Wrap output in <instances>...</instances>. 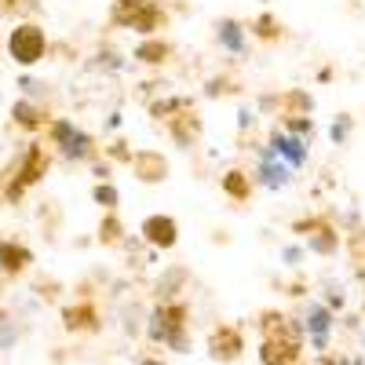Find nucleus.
<instances>
[{
    "label": "nucleus",
    "mask_w": 365,
    "mask_h": 365,
    "mask_svg": "<svg viewBox=\"0 0 365 365\" xmlns=\"http://www.w3.org/2000/svg\"><path fill=\"white\" fill-rule=\"evenodd\" d=\"M282 128L289 132V135H296V139H314V117L311 113H299V117H285L282 120Z\"/></svg>",
    "instance_id": "cd10ccee"
},
{
    "label": "nucleus",
    "mask_w": 365,
    "mask_h": 365,
    "mask_svg": "<svg viewBox=\"0 0 365 365\" xmlns=\"http://www.w3.org/2000/svg\"><path fill=\"white\" fill-rule=\"evenodd\" d=\"M172 55H175V48H172V41H165L161 34H154V37H143L135 48H132V58L139 66H150V70H161V66H168L172 63Z\"/></svg>",
    "instance_id": "dca6fc26"
},
{
    "label": "nucleus",
    "mask_w": 365,
    "mask_h": 365,
    "mask_svg": "<svg viewBox=\"0 0 365 365\" xmlns=\"http://www.w3.org/2000/svg\"><path fill=\"white\" fill-rule=\"evenodd\" d=\"M182 282H187V270H179V267L168 270L165 278L158 282V299H175V289H179Z\"/></svg>",
    "instance_id": "c85d7f7f"
},
{
    "label": "nucleus",
    "mask_w": 365,
    "mask_h": 365,
    "mask_svg": "<svg viewBox=\"0 0 365 365\" xmlns=\"http://www.w3.org/2000/svg\"><path fill=\"white\" fill-rule=\"evenodd\" d=\"M99 322L103 318H99V311H96V303H91V299H81V303H73V307L63 311V325L70 332H96Z\"/></svg>",
    "instance_id": "aec40b11"
},
{
    "label": "nucleus",
    "mask_w": 365,
    "mask_h": 365,
    "mask_svg": "<svg viewBox=\"0 0 365 365\" xmlns=\"http://www.w3.org/2000/svg\"><path fill=\"white\" fill-rule=\"evenodd\" d=\"M303 354V340L292 336H263L259 344V365H296Z\"/></svg>",
    "instance_id": "4468645a"
},
{
    "label": "nucleus",
    "mask_w": 365,
    "mask_h": 365,
    "mask_svg": "<svg viewBox=\"0 0 365 365\" xmlns=\"http://www.w3.org/2000/svg\"><path fill=\"white\" fill-rule=\"evenodd\" d=\"M165 26H168V11L158 4V0H146L143 11H139V19L132 22V34H139V37H154V34H161Z\"/></svg>",
    "instance_id": "412c9836"
},
{
    "label": "nucleus",
    "mask_w": 365,
    "mask_h": 365,
    "mask_svg": "<svg viewBox=\"0 0 365 365\" xmlns=\"http://www.w3.org/2000/svg\"><path fill=\"white\" fill-rule=\"evenodd\" d=\"M161 128L168 132V139H172L179 150H194V146L201 143V135H205V120H201V113L194 110V103H187V106H179Z\"/></svg>",
    "instance_id": "0eeeda50"
},
{
    "label": "nucleus",
    "mask_w": 365,
    "mask_h": 365,
    "mask_svg": "<svg viewBox=\"0 0 365 365\" xmlns=\"http://www.w3.org/2000/svg\"><path fill=\"white\" fill-rule=\"evenodd\" d=\"M26 4V0H0V8H4V11H15V8H22Z\"/></svg>",
    "instance_id": "72a5a7b5"
},
{
    "label": "nucleus",
    "mask_w": 365,
    "mask_h": 365,
    "mask_svg": "<svg viewBox=\"0 0 365 365\" xmlns=\"http://www.w3.org/2000/svg\"><path fill=\"white\" fill-rule=\"evenodd\" d=\"M44 139H48V146L55 150V154L63 161H70V165H91L103 154L99 139L91 132H84L81 125H73L70 117H51L48 128H44Z\"/></svg>",
    "instance_id": "f03ea898"
},
{
    "label": "nucleus",
    "mask_w": 365,
    "mask_h": 365,
    "mask_svg": "<svg viewBox=\"0 0 365 365\" xmlns=\"http://www.w3.org/2000/svg\"><path fill=\"white\" fill-rule=\"evenodd\" d=\"M146 340L154 347H168L175 354L190 351V311L182 299H158L146 314Z\"/></svg>",
    "instance_id": "f257e3e1"
},
{
    "label": "nucleus",
    "mask_w": 365,
    "mask_h": 365,
    "mask_svg": "<svg viewBox=\"0 0 365 365\" xmlns=\"http://www.w3.org/2000/svg\"><path fill=\"white\" fill-rule=\"evenodd\" d=\"M103 154H106L110 161H117V165H128V161H132V154H135V150L128 146V139H113L110 146H103Z\"/></svg>",
    "instance_id": "7c9ffc66"
},
{
    "label": "nucleus",
    "mask_w": 365,
    "mask_h": 365,
    "mask_svg": "<svg viewBox=\"0 0 365 365\" xmlns=\"http://www.w3.org/2000/svg\"><path fill=\"white\" fill-rule=\"evenodd\" d=\"M48 172H51V146H44V143H29L26 150H22V158H19V165H15V175L8 179V187H4V201L8 205H19L34 187H41V182L48 179Z\"/></svg>",
    "instance_id": "7ed1b4c3"
},
{
    "label": "nucleus",
    "mask_w": 365,
    "mask_h": 365,
    "mask_svg": "<svg viewBox=\"0 0 365 365\" xmlns=\"http://www.w3.org/2000/svg\"><path fill=\"white\" fill-rule=\"evenodd\" d=\"M292 234L296 237H303L307 241V249L314 252V256H336L340 252V245H344V237H340V227H336V220L329 216V212H314V216H299V220H292Z\"/></svg>",
    "instance_id": "39448f33"
},
{
    "label": "nucleus",
    "mask_w": 365,
    "mask_h": 365,
    "mask_svg": "<svg viewBox=\"0 0 365 365\" xmlns=\"http://www.w3.org/2000/svg\"><path fill=\"white\" fill-rule=\"evenodd\" d=\"M146 0H113L110 4V26L113 29H132V22L139 19Z\"/></svg>",
    "instance_id": "393cba45"
},
{
    "label": "nucleus",
    "mask_w": 365,
    "mask_h": 365,
    "mask_svg": "<svg viewBox=\"0 0 365 365\" xmlns=\"http://www.w3.org/2000/svg\"><path fill=\"white\" fill-rule=\"evenodd\" d=\"M15 340H19V325H15V318L0 311V351L15 347Z\"/></svg>",
    "instance_id": "2f4dec72"
},
{
    "label": "nucleus",
    "mask_w": 365,
    "mask_h": 365,
    "mask_svg": "<svg viewBox=\"0 0 365 365\" xmlns=\"http://www.w3.org/2000/svg\"><path fill=\"white\" fill-rule=\"evenodd\" d=\"M139 237L154 252H172L179 245V223L172 216H165V212H154V216H146L139 223Z\"/></svg>",
    "instance_id": "1a4fd4ad"
},
{
    "label": "nucleus",
    "mask_w": 365,
    "mask_h": 365,
    "mask_svg": "<svg viewBox=\"0 0 365 365\" xmlns=\"http://www.w3.org/2000/svg\"><path fill=\"white\" fill-rule=\"evenodd\" d=\"M91 201H96V205H99L103 212H113V208L120 205V190L113 187L110 179H99L96 187H91Z\"/></svg>",
    "instance_id": "a878e982"
},
{
    "label": "nucleus",
    "mask_w": 365,
    "mask_h": 365,
    "mask_svg": "<svg viewBox=\"0 0 365 365\" xmlns=\"http://www.w3.org/2000/svg\"><path fill=\"white\" fill-rule=\"evenodd\" d=\"M351 132H354V117L351 113H340L336 120H332V128H329V135H332V143H336V146H344L351 139Z\"/></svg>",
    "instance_id": "c756f323"
},
{
    "label": "nucleus",
    "mask_w": 365,
    "mask_h": 365,
    "mask_svg": "<svg viewBox=\"0 0 365 365\" xmlns=\"http://www.w3.org/2000/svg\"><path fill=\"white\" fill-rule=\"evenodd\" d=\"M29 267H34V249L15 237H0V274L4 278H22Z\"/></svg>",
    "instance_id": "2eb2a0df"
},
{
    "label": "nucleus",
    "mask_w": 365,
    "mask_h": 365,
    "mask_svg": "<svg viewBox=\"0 0 365 365\" xmlns=\"http://www.w3.org/2000/svg\"><path fill=\"white\" fill-rule=\"evenodd\" d=\"M311 110H314V99H311V91H303V88H285V91H278V103H274V117H278V120L311 113Z\"/></svg>",
    "instance_id": "6ab92c4d"
},
{
    "label": "nucleus",
    "mask_w": 365,
    "mask_h": 365,
    "mask_svg": "<svg viewBox=\"0 0 365 365\" xmlns=\"http://www.w3.org/2000/svg\"><path fill=\"white\" fill-rule=\"evenodd\" d=\"M128 168H132V175H135L139 182H146V187L165 182L168 172H172V165H168V158L161 154V150H135L132 161H128Z\"/></svg>",
    "instance_id": "ddd939ff"
},
{
    "label": "nucleus",
    "mask_w": 365,
    "mask_h": 365,
    "mask_svg": "<svg viewBox=\"0 0 365 365\" xmlns=\"http://www.w3.org/2000/svg\"><path fill=\"white\" fill-rule=\"evenodd\" d=\"M216 44L227 51V55H237L245 58L249 55V26H241L237 19H216Z\"/></svg>",
    "instance_id": "a211bd4d"
},
{
    "label": "nucleus",
    "mask_w": 365,
    "mask_h": 365,
    "mask_svg": "<svg viewBox=\"0 0 365 365\" xmlns=\"http://www.w3.org/2000/svg\"><path fill=\"white\" fill-rule=\"evenodd\" d=\"M220 194L234 205H249L252 194H256V175L249 168H227L223 179H220Z\"/></svg>",
    "instance_id": "f3484780"
},
{
    "label": "nucleus",
    "mask_w": 365,
    "mask_h": 365,
    "mask_svg": "<svg viewBox=\"0 0 365 365\" xmlns=\"http://www.w3.org/2000/svg\"><path fill=\"white\" fill-rule=\"evenodd\" d=\"M48 51H51V41H48L41 22H19L8 34V58L15 66H22V70L41 66L48 58Z\"/></svg>",
    "instance_id": "20e7f679"
},
{
    "label": "nucleus",
    "mask_w": 365,
    "mask_h": 365,
    "mask_svg": "<svg viewBox=\"0 0 365 365\" xmlns=\"http://www.w3.org/2000/svg\"><path fill=\"white\" fill-rule=\"evenodd\" d=\"M55 113L44 106V103H37V99H15L11 103V125L19 128V132H26V135H41L44 128H48V120H51Z\"/></svg>",
    "instance_id": "9b49d317"
},
{
    "label": "nucleus",
    "mask_w": 365,
    "mask_h": 365,
    "mask_svg": "<svg viewBox=\"0 0 365 365\" xmlns=\"http://www.w3.org/2000/svg\"><path fill=\"white\" fill-rule=\"evenodd\" d=\"M361 347H365V329H361Z\"/></svg>",
    "instance_id": "f704fd0d"
},
{
    "label": "nucleus",
    "mask_w": 365,
    "mask_h": 365,
    "mask_svg": "<svg viewBox=\"0 0 365 365\" xmlns=\"http://www.w3.org/2000/svg\"><path fill=\"white\" fill-rule=\"evenodd\" d=\"M96 234H99V245H103V249H120V245H125L128 230H125V220L117 216V208H113V212H103Z\"/></svg>",
    "instance_id": "5701e85b"
},
{
    "label": "nucleus",
    "mask_w": 365,
    "mask_h": 365,
    "mask_svg": "<svg viewBox=\"0 0 365 365\" xmlns=\"http://www.w3.org/2000/svg\"><path fill=\"white\" fill-rule=\"evenodd\" d=\"M252 150H256V158H259V161H256V172H252V175H256V187H267V190H285L289 182H292V175H296V172H292L278 154H274V150H270L267 143H256Z\"/></svg>",
    "instance_id": "6e6552de"
},
{
    "label": "nucleus",
    "mask_w": 365,
    "mask_h": 365,
    "mask_svg": "<svg viewBox=\"0 0 365 365\" xmlns=\"http://www.w3.org/2000/svg\"><path fill=\"white\" fill-rule=\"evenodd\" d=\"M245 88L241 84V77L237 73H212L208 81H205V99H230V96H237V91Z\"/></svg>",
    "instance_id": "b1692460"
},
{
    "label": "nucleus",
    "mask_w": 365,
    "mask_h": 365,
    "mask_svg": "<svg viewBox=\"0 0 365 365\" xmlns=\"http://www.w3.org/2000/svg\"><path fill=\"white\" fill-rule=\"evenodd\" d=\"M241 351H245V332H241L237 325H216L208 332V354L212 361H237Z\"/></svg>",
    "instance_id": "f8f14e48"
},
{
    "label": "nucleus",
    "mask_w": 365,
    "mask_h": 365,
    "mask_svg": "<svg viewBox=\"0 0 365 365\" xmlns=\"http://www.w3.org/2000/svg\"><path fill=\"white\" fill-rule=\"evenodd\" d=\"M96 58H99V70H110V73L125 70V63H120V55H117V51H99Z\"/></svg>",
    "instance_id": "473e14b6"
},
{
    "label": "nucleus",
    "mask_w": 365,
    "mask_h": 365,
    "mask_svg": "<svg viewBox=\"0 0 365 365\" xmlns=\"http://www.w3.org/2000/svg\"><path fill=\"white\" fill-rule=\"evenodd\" d=\"M299 329H303V340H311V347L318 354H325L329 344H332V329H336V311H329L325 303L311 299L307 307H303Z\"/></svg>",
    "instance_id": "423d86ee"
},
{
    "label": "nucleus",
    "mask_w": 365,
    "mask_h": 365,
    "mask_svg": "<svg viewBox=\"0 0 365 365\" xmlns=\"http://www.w3.org/2000/svg\"><path fill=\"white\" fill-rule=\"evenodd\" d=\"M267 146L278 154L292 172H299V168H307V158H311V143L307 139H296V135H289L285 128H270V135H267Z\"/></svg>",
    "instance_id": "9d476101"
},
{
    "label": "nucleus",
    "mask_w": 365,
    "mask_h": 365,
    "mask_svg": "<svg viewBox=\"0 0 365 365\" xmlns=\"http://www.w3.org/2000/svg\"><path fill=\"white\" fill-rule=\"evenodd\" d=\"M249 34H252L259 44H278V41H285V26H282V19L274 15V11H259V15L249 22Z\"/></svg>",
    "instance_id": "4be33fe9"
},
{
    "label": "nucleus",
    "mask_w": 365,
    "mask_h": 365,
    "mask_svg": "<svg viewBox=\"0 0 365 365\" xmlns=\"http://www.w3.org/2000/svg\"><path fill=\"white\" fill-rule=\"evenodd\" d=\"M187 103H190L187 96H172V99H154V103L146 106V113L154 117L158 125H165V120H168V117H172V113H175L179 106H187Z\"/></svg>",
    "instance_id": "bb28decb"
}]
</instances>
